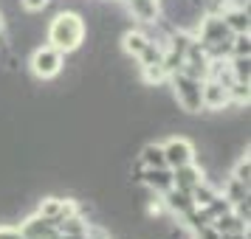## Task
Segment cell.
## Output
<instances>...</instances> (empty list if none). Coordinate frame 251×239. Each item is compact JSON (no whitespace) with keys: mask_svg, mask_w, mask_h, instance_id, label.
I'll use <instances>...</instances> for the list:
<instances>
[{"mask_svg":"<svg viewBox=\"0 0 251 239\" xmlns=\"http://www.w3.org/2000/svg\"><path fill=\"white\" fill-rule=\"evenodd\" d=\"M167 82L172 85V93H175V99H178L183 113H189V115L203 113V96H201V85H203V82L192 79V76H186V73H181V70L170 73Z\"/></svg>","mask_w":251,"mask_h":239,"instance_id":"7a4b0ae2","label":"cell"},{"mask_svg":"<svg viewBox=\"0 0 251 239\" xmlns=\"http://www.w3.org/2000/svg\"><path fill=\"white\" fill-rule=\"evenodd\" d=\"M228 70L237 82H249L251 79V57H231Z\"/></svg>","mask_w":251,"mask_h":239,"instance_id":"d6986e66","label":"cell"},{"mask_svg":"<svg viewBox=\"0 0 251 239\" xmlns=\"http://www.w3.org/2000/svg\"><path fill=\"white\" fill-rule=\"evenodd\" d=\"M231 177L240 183H251V160H249V149H246V155H240L237 163H234V169H231Z\"/></svg>","mask_w":251,"mask_h":239,"instance_id":"ffe728a7","label":"cell"},{"mask_svg":"<svg viewBox=\"0 0 251 239\" xmlns=\"http://www.w3.org/2000/svg\"><path fill=\"white\" fill-rule=\"evenodd\" d=\"M59 239H91L88 234H62Z\"/></svg>","mask_w":251,"mask_h":239,"instance_id":"d4e9b609","label":"cell"},{"mask_svg":"<svg viewBox=\"0 0 251 239\" xmlns=\"http://www.w3.org/2000/svg\"><path fill=\"white\" fill-rule=\"evenodd\" d=\"M212 228H215L220 237H226V234H243V231H249V222H243L234 211H228V214L217 217L215 222H212Z\"/></svg>","mask_w":251,"mask_h":239,"instance_id":"7c38bea8","label":"cell"},{"mask_svg":"<svg viewBox=\"0 0 251 239\" xmlns=\"http://www.w3.org/2000/svg\"><path fill=\"white\" fill-rule=\"evenodd\" d=\"M138 180L147 186L150 192L155 194H167L172 189V169L170 166H152V169H141Z\"/></svg>","mask_w":251,"mask_h":239,"instance_id":"52a82bcc","label":"cell"},{"mask_svg":"<svg viewBox=\"0 0 251 239\" xmlns=\"http://www.w3.org/2000/svg\"><path fill=\"white\" fill-rule=\"evenodd\" d=\"M223 17V23L228 25V31L231 34H246L251 28V17H249V6H228L220 12Z\"/></svg>","mask_w":251,"mask_h":239,"instance_id":"30bf717a","label":"cell"},{"mask_svg":"<svg viewBox=\"0 0 251 239\" xmlns=\"http://www.w3.org/2000/svg\"><path fill=\"white\" fill-rule=\"evenodd\" d=\"M62 200H65V197H46L43 203L37 205V214L43 217V219H48V222H54V225H57L59 211H62Z\"/></svg>","mask_w":251,"mask_h":239,"instance_id":"9a60e30c","label":"cell"},{"mask_svg":"<svg viewBox=\"0 0 251 239\" xmlns=\"http://www.w3.org/2000/svg\"><path fill=\"white\" fill-rule=\"evenodd\" d=\"M206 177V172L198 166V163H186V166H178V169H172V186L175 189H181V192H192L198 183Z\"/></svg>","mask_w":251,"mask_h":239,"instance_id":"ba28073f","label":"cell"},{"mask_svg":"<svg viewBox=\"0 0 251 239\" xmlns=\"http://www.w3.org/2000/svg\"><path fill=\"white\" fill-rule=\"evenodd\" d=\"M0 239H23L20 237V231H17V228H0Z\"/></svg>","mask_w":251,"mask_h":239,"instance_id":"603a6c76","label":"cell"},{"mask_svg":"<svg viewBox=\"0 0 251 239\" xmlns=\"http://www.w3.org/2000/svg\"><path fill=\"white\" fill-rule=\"evenodd\" d=\"M141 76H144V85H164V82L170 79V73H167V68L161 65V62H155V65H141Z\"/></svg>","mask_w":251,"mask_h":239,"instance_id":"e0dca14e","label":"cell"},{"mask_svg":"<svg viewBox=\"0 0 251 239\" xmlns=\"http://www.w3.org/2000/svg\"><path fill=\"white\" fill-rule=\"evenodd\" d=\"M20 3H23L25 12H31V14L43 12V9H48V6H51V0H20Z\"/></svg>","mask_w":251,"mask_h":239,"instance_id":"7402d4cb","label":"cell"},{"mask_svg":"<svg viewBox=\"0 0 251 239\" xmlns=\"http://www.w3.org/2000/svg\"><path fill=\"white\" fill-rule=\"evenodd\" d=\"M220 194H223L231 205H237V203H243V200H249V183H240V180H234V177H228L226 192H220Z\"/></svg>","mask_w":251,"mask_h":239,"instance_id":"2e32d148","label":"cell"},{"mask_svg":"<svg viewBox=\"0 0 251 239\" xmlns=\"http://www.w3.org/2000/svg\"><path fill=\"white\" fill-rule=\"evenodd\" d=\"M201 96H203V110L220 113V110L228 107V87L223 85V82H217V79H203Z\"/></svg>","mask_w":251,"mask_h":239,"instance_id":"5b68a950","label":"cell"},{"mask_svg":"<svg viewBox=\"0 0 251 239\" xmlns=\"http://www.w3.org/2000/svg\"><path fill=\"white\" fill-rule=\"evenodd\" d=\"M17 231H20V237H23V239H59L57 225H54V222H48V219H43L40 214L23 219V225L17 228Z\"/></svg>","mask_w":251,"mask_h":239,"instance_id":"8992f818","label":"cell"},{"mask_svg":"<svg viewBox=\"0 0 251 239\" xmlns=\"http://www.w3.org/2000/svg\"><path fill=\"white\" fill-rule=\"evenodd\" d=\"M104 239H107V237H104Z\"/></svg>","mask_w":251,"mask_h":239,"instance_id":"4316f807","label":"cell"},{"mask_svg":"<svg viewBox=\"0 0 251 239\" xmlns=\"http://www.w3.org/2000/svg\"><path fill=\"white\" fill-rule=\"evenodd\" d=\"M220 239H249V231H243V234H226V237Z\"/></svg>","mask_w":251,"mask_h":239,"instance_id":"cb8c5ba5","label":"cell"},{"mask_svg":"<svg viewBox=\"0 0 251 239\" xmlns=\"http://www.w3.org/2000/svg\"><path fill=\"white\" fill-rule=\"evenodd\" d=\"M28 65H31V73L37 79H54L65 68V54L57 51L54 45H40L31 51V62Z\"/></svg>","mask_w":251,"mask_h":239,"instance_id":"3957f363","label":"cell"},{"mask_svg":"<svg viewBox=\"0 0 251 239\" xmlns=\"http://www.w3.org/2000/svg\"><path fill=\"white\" fill-rule=\"evenodd\" d=\"M231 57H251V37L246 34H231Z\"/></svg>","mask_w":251,"mask_h":239,"instance_id":"44dd1931","label":"cell"},{"mask_svg":"<svg viewBox=\"0 0 251 239\" xmlns=\"http://www.w3.org/2000/svg\"><path fill=\"white\" fill-rule=\"evenodd\" d=\"M147 43H150V34H144V31H127L122 37V48H125V54H130V57H138Z\"/></svg>","mask_w":251,"mask_h":239,"instance_id":"5bb4252c","label":"cell"},{"mask_svg":"<svg viewBox=\"0 0 251 239\" xmlns=\"http://www.w3.org/2000/svg\"><path fill=\"white\" fill-rule=\"evenodd\" d=\"M85 34H88V25H85V17L79 12H59L48 25V43L62 54L79 51L85 43Z\"/></svg>","mask_w":251,"mask_h":239,"instance_id":"6da1fadb","label":"cell"},{"mask_svg":"<svg viewBox=\"0 0 251 239\" xmlns=\"http://www.w3.org/2000/svg\"><path fill=\"white\" fill-rule=\"evenodd\" d=\"M164 147V160H167V166L170 169H178V166H186V163H192L195 160V147L189 138H170L167 144H161Z\"/></svg>","mask_w":251,"mask_h":239,"instance_id":"277c9868","label":"cell"},{"mask_svg":"<svg viewBox=\"0 0 251 239\" xmlns=\"http://www.w3.org/2000/svg\"><path fill=\"white\" fill-rule=\"evenodd\" d=\"M138 166H141V169L167 166V160H164V147H161V144H144L141 152H138Z\"/></svg>","mask_w":251,"mask_h":239,"instance_id":"4fadbf2b","label":"cell"},{"mask_svg":"<svg viewBox=\"0 0 251 239\" xmlns=\"http://www.w3.org/2000/svg\"><path fill=\"white\" fill-rule=\"evenodd\" d=\"M161 197H164L161 203H164V208H167L170 214L186 217V214H189V211L195 208L192 194H189V192H181V189H175V186H172V189H170L167 194H161Z\"/></svg>","mask_w":251,"mask_h":239,"instance_id":"9c48e42d","label":"cell"},{"mask_svg":"<svg viewBox=\"0 0 251 239\" xmlns=\"http://www.w3.org/2000/svg\"><path fill=\"white\" fill-rule=\"evenodd\" d=\"M88 228H91V222H85L79 214H74V217H68V219H62V222H57L59 237H62V234H88Z\"/></svg>","mask_w":251,"mask_h":239,"instance_id":"ac0fdd59","label":"cell"},{"mask_svg":"<svg viewBox=\"0 0 251 239\" xmlns=\"http://www.w3.org/2000/svg\"><path fill=\"white\" fill-rule=\"evenodd\" d=\"M0 31H3V17H0Z\"/></svg>","mask_w":251,"mask_h":239,"instance_id":"484cf974","label":"cell"},{"mask_svg":"<svg viewBox=\"0 0 251 239\" xmlns=\"http://www.w3.org/2000/svg\"><path fill=\"white\" fill-rule=\"evenodd\" d=\"M127 9H130V14H133V20L147 23V25H152L161 17L158 0H127Z\"/></svg>","mask_w":251,"mask_h":239,"instance_id":"8fae6325","label":"cell"}]
</instances>
